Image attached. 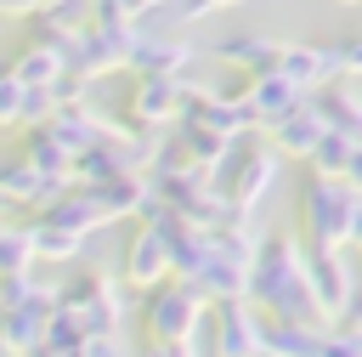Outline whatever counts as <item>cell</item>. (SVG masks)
Wrapping results in <instances>:
<instances>
[{"mask_svg": "<svg viewBox=\"0 0 362 357\" xmlns=\"http://www.w3.org/2000/svg\"><path fill=\"white\" fill-rule=\"evenodd\" d=\"M147 329H153L164 346L187 340V329H192V295H187V289H164V295L153 300V312H147Z\"/></svg>", "mask_w": 362, "mask_h": 357, "instance_id": "1", "label": "cell"}, {"mask_svg": "<svg viewBox=\"0 0 362 357\" xmlns=\"http://www.w3.org/2000/svg\"><path fill=\"white\" fill-rule=\"evenodd\" d=\"M34 357H85V346H40Z\"/></svg>", "mask_w": 362, "mask_h": 357, "instance_id": "7", "label": "cell"}, {"mask_svg": "<svg viewBox=\"0 0 362 357\" xmlns=\"http://www.w3.org/2000/svg\"><path fill=\"white\" fill-rule=\"evenodd\" d=\"M17 119H28V85L17 79V68H6L0 74V125H17Z\"/></svg>", "mask_w": 362, "mask_h": 357, "instance_id": "4", "label": "cell"}, {"mask_svg": "<svg viewBox=\"0 0 362 357\" xmlns=\"http://www.w3.org/2000/svg\"><path fill=\"white\" fill-rule=\"evenodd\" d=\"M34 255H40V249H34V238H28V232L0 227V278H23Z\"/></svg>", "mask_w": 362, "mask_h": 357, "instance_id": "2", "label": "cell"}, {"mask_svg": "<svg viewBox=\"0 0 362 357\" xmlns=\"http://www.w3.org/2000/svg\"><path fill=\"white\" fill-rule=\"evenodd\" d=\"M85 357H124V346H119L113 334H90V340H85Z\"/></svg>", "mask_w": 362, "mask_h": 357, "instance_id": "5", "label": "cell"}, {"mask_svg": "<svg viewBox=\"0 0 362 357\" xmlns=\"http://www.w3.org/2000/svg\"><path fill=\"white\" fill-rule=\"evenodd\" d=\"M158 266H164V244H158V232H141V244L130 249V278L136 283H153Z\"/></svg>", "mask_w": 362, "mask_h": 357, "instance_id": "3", "label": "cell"}, {"mask_svg": "<svg viewBox=\"0 0 362 357\" xmlns=\"http://www.w3.org/2000/svg\"><path fill=\"white\" fill-rule=\"evenodd\" d=\"M57 0H0V11H51Z\"/></svg>", "mask_w": 362, "mask_h": 357, "instance_id": "6", "label": "cell"}]
</instances>
